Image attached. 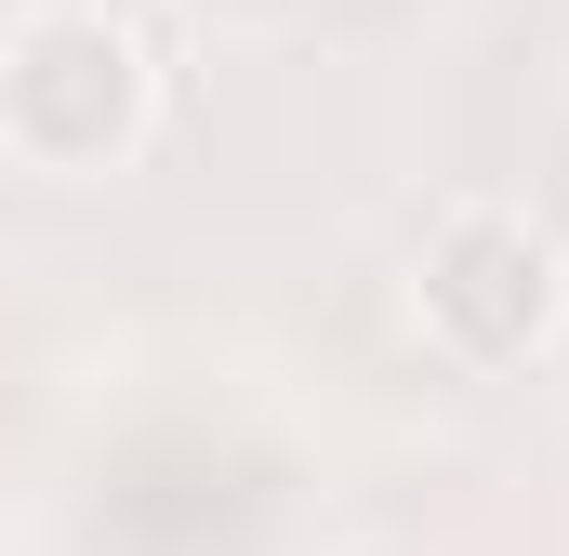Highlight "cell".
Segmentation results:
<instances>
[{
    "label": "cell",
    "mask_w": 569,
    "mask_h": 556,
    "mask_svg": "<svg viewBox=\"0 0 569 556\" xmlns=\"http://www.w3.org/2000/svg\"><path fill=\"white\" fill-rule=\"evenodd\" d=\"M159 120V67L107 0H27L0 27V146L27 172H120Z\"/></svg>",
    "instance_id": "1"
},
{
    "label": "cell",
    "mask_w": 569,
    "mask_h": 556,
    "mask_svg": "<svg viewBox=\"0 0 569 556\" xmlns=\"http://www.w3.org/2000/svg\"><path fill=\"white\" fill-rule=\"evenodd\" d=\"M569 278H557V239L517 212V199H450L425 226V266H411V318H425L437 358L463 371H517L543 331H557Z\"/></svg>",
    "instance_id": "2"
}]
</instances>
